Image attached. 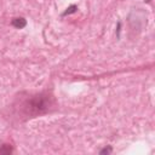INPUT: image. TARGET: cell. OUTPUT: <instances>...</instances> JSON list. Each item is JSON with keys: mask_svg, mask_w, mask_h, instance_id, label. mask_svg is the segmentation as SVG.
I'll return each mask as SVG.
<instances>
[{"mask_svg": "<svg viewBox=\"0 0 155 155\" xmlns=\"http://www.w3.org/2000/svg\"><path fill=\"white\" fill-rule=\"evenodd\" d=\"M11 24H12V27H15L17 29H23L27 25V21L23 17H16L11 21Z\"/></svg>", "mask_w": 155, "mask_h": 155, "instance_id": "6da1fadb", "label": "cell"}, {"mask_svg": "<svg viewBox=\"0 0 155 155\" xmlns=\"http://www.w3.org/2000/svg\"><path fill=\"white\" fill-rule=\"evenodd\" d=\"M11 153H12V148H11L10 144H4V145H1V148H0V154H1V155H8V154H11Z\"/></svg>", "mask_w": 155, "mask_h": 155, "instance_id": "7a4b0ae2", "label": "cell"}, {"mask_svg": "<svg viewBox=\"0 0 155 155\" xmlns=\"http://www.w3.org/2000/svg\"><path fill=\"white\" fill-rule=\"evenodd\" d=\"M78 11V6L76 5H70L63 13H62V16H67V15H71V13H75Z\"/></svg>", "mask_w": 155, "mask_h": 155, "instance_id": "3957f363", "label": "cell"}, {"mask_svg": "<svg viewBox=\"0 0 155 155\" xmlns=\"http://www.w3.org/2000/svg\"><path fill=\"white\" fill-rule=\"evenodd\" d=\"M113 151V149H111V147H105L104 149H102V150H99V154H110Z\"/></svg>", "mask_w": 155, "mask_h": 155, "instance_id": "277c9868", "label": "cell"}, {"mask_svg": "<svg viewBox=\"0 0 155 155\" xmlns=\"http://www.w3.org/2000/svg\"><path fill=\"white\" fill-rule=\"evenodd\" d=\"M150 1H151V0H145V2H150Z\"/></svg>", "mask_w": 155, "mask_h": 155, "instance_id": "5b68a950", "label": "cell"}]
</instances>
